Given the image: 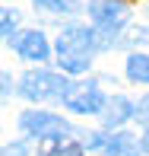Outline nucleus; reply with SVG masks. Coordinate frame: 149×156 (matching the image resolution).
Segmentation results:
<instances>
[{
	"label": "nucleus",
	"instance_id": "ddd939ff",
	"mask_svg": "<svg viewBox=\"0 0 149 156\" xmlns=\"http://www.w3.org/2000/svg\"><path fill=\"white\" fill-rule=\"evenodd\" d=\"M92 61H60V67L67 70V73H86Z\"/></svg>",
	"mask_w": 149,
	"mask_h": 156
},
{
	"label": "nucleus",
	"instance_id": "423d86ee",
	"mask_svg": "<svg viewBox=\"0 0 149 156\" xmlns=\"http://www.w3.org/2000/svg\"><path fill=\"white\" fill-rule=\"evenodd\" d=\"M105 99L102 93H98V86L95 83H89V86H80L73 96H70V108L76 112V115H102V108H105Z\"/></svg>",
	"mask_w": 149,
	"mask_h": 156
},
{
	"label": "nucleus",
	"instance_id": "dca6fc26",
	"mask_svg": "<svg viewBox=\"0 0 149 156\" xmlns=\"http://www.w3.org/2000/svg\"><path fill=\"white\" fill-rule=\"evenodd\" d=\"M140 144H143V150L149 153V131H146V137H143V140H140Z\"/></svg>",
	"mask_w": 149,
	"mask_h": 156
},
{
	"label": "nucleus",
	"instance_id": "1a4fd4ad",
	"mask_svg": "<svg viewBox=\"0 0 149 156\" xmlns=\"http://www.w3.org/2000/svg\"><path fill=\"white\" fill-rule=\"evenodd\" d=\"M127 76L133 83H149V54H130L127 58Z\"/></svg>",
	"mask_w": 149,
	"mask_h": 156
},
{
	"label": "nucleus",
	"instance_id": "9d476101",
	"mask_svg": "<svg viewBox=\"0 0 149 156\" xmlns=\"http://www.w3.org/2000/svg\"><path fill=\"white\" fill-rule=\"evenodd\" d=\"M38 156H83V147L76 140H51L41 147Z\"/></svg>",
	"mask_w": 149,
	"mask_h": 156
},
{
	"label": "nucleus",
	"instance_id": "9b49d317",
	"mask_svg": "<svg viewBox=\"0 0 149 156\" xmlns=\"http://www.w3.org/2000/svg\"><path fill=\"white\" fill-rule=\"evenodd\" d=\"M35 6L38 10H48V13H67V0H35Z\"/></svg>",
	"mask_w": 149,
	"mask_h": 156
},
{
	"label": "nucleus",
	"instance_id": "7ed1b4c3",
	"mask_svg": "<svg viewBox=\"0 0 149 156\" xmlns=\"http://www.w3.org/2000/svg\"><path fill=\"white\" fill-rule=\"evenodd\" d=\"M95 48H98V35L86 26H67L57 38L60 61H92Z\"/></svg>",
	"mask_w": 149,
	"mask_h": 156
},
{
	"label": "nucleus",
	"instance_id": "f8f14e48",
	"mask_svg": "<svg viewBox=\"0 0 149 156\" xmlns=\"http://www.w3.org/2000/svg\"><path fill=\"white\" fill-rule=\"evenodd\" d=\"M133 118H137L140 124H146V131H149V96H143L137 102V115H133Z\"/></svg>",
	"mask_w": 149,
	"mask_h": 156
},
{
	"label": "nucleus",
	"instance_id": "f257e3e1",
	"mask_svg": "<svg viewBox=\"0 0 149 156\" xmlns=\"http://www.w3.org/2000/svg\"><path fill=\"white\" fill-rule=\"evenodd\" d=\"M19 93L32 102H70V96L76 93V86L60 73H48V70H32L22 76Z\"/></svg>",
	"mask_w": 149,
	"mask_h": 156
},
{
	"label": "nucleus",
	"instance_id": "39448f33",
	"mask_svg": "<svg viewBox=\"0 0 149 156\" xmlns=\"http://www.w3.org/2000/svg\"><path fill=\"white\" fill-rule=\"evenodd\" d=\"M16 51L22 54L25 61H38V64L51 58V45H48V38L41 32H35V29H25V32L16 35Z\"/></svg>",
	"mask_w": 149,
	"mask_h": 156
},
{
	"label": "nucleus",
	"instance_id": "4468645a",
	"mask_svg": "<svg viewBox=\"0 0 149 156\" xmlns=\"http://www.w3.org/2000/svg\"><path fill=\"white\" fill-rule=\"evenodd\" d=\"M13 35V10H3V38Z\"/></svg>",
	"mask_w": 149,
	"mask_h": 156
},
{
	"label": "nucleus",
	"instance_id": "0eeeda50",
	"mask_svg": "<svg viewBox=\"0 0 149 156\" xmlns=\"http://www.w3.org/2000/svg\"><path fill=\"white\" fill-rule=\"evenodd\" d=\"M137 115V105L133 102H127L124 96H111L108 102H105V108H102V124L105 127H117V124H124L127 118H133Z\"/></svg>",
	"mask_w": 149,
	"mask_h": 156
},
{
	"label": "nucleus",
	"instance_id": "20e7f679",
	"mask_svg": "<svg viewBox=\"0 0 149 156\" xmlns=\"http://www.w3.org/2000/svg\"><path fill=\"white\" fill-rule=\"evenodd\" d=\"M89 13L95 23V32H102L105 38H114L127 23V6L120 0H89Z\"/></svg>",
	"mask_w": 149,
	"mask_h": 156
},
{
	"label": "nucleus",
	"instance_id": "6e6552de",
	"mask_svg": "<svg viewBox=\"0 0 149 156\" xmlns=\"http://www.w3.org/2000/svg\"><path fill=\"white\" fill-rule=\"evenodd\" d=\"M143 150V144H137V137H130V134H108V140H105V153L108 156H140Z\"/></svg>",
	"mask_w": 149,
	"mask_h": 156
},
{
	"label": "nucleus",
	"instance_id": "f03ea898",
	"mask_svg": "<svg viewBox=\"0 0 149 156\" xmlns=\"http://www.w3.org/2000/svg\"><path fill=\"white\" fill-rule=\"evenodd\" d=\"M19 127H22L29 137L45 140V144H51V140H67L70 134H73L70 121H63L60 115H51V112H22Z\"/></svg>",
	"mask_w": 149,
	"mask_h": 156
},
{
	"label": "nucleus",
	"instance_id": "2eb2a0df",
	"mask_svg": "<svg viewBox=\"0 0 149 156\" xmlns=\"http://www.w3.org/2000/svg\"><path fill=\"white\" fill-rule=\"evenodd\" d=\"M3 156H25V147H22V144H10V147L3 150Z\"/></svg>",
	"mask_w": 149,
	"mask_h": 156
}]
</instances>
